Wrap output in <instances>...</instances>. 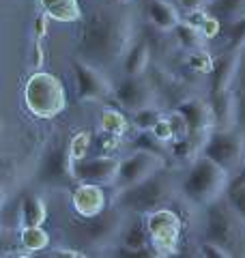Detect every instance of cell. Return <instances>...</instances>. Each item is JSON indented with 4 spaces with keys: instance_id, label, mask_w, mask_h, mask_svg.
I'll return each mask as SVG.
<instances>
[{
    "instance_id": "obj_1",
    "label": "cell",
    "mask_w": 245,
    "mask_h": 258,
    "mask_svg": "<svg viewBox=\"0 0 245 258\" xmlns=\"http://www.w3.org/2000/svg\"><path fill=\"white\" fill-rule=\"evenodd\" d=\"M134 43L132 18L114 9H97L88 15L80 32V56L82 60L103 67L125 58Z\"/></svg>"
},
{
    "instance_id": "obj_2",
    "label": "cell",
    "mask_w": 245,
    "mask_h": 258,
    "mask_svg": "<svg viewBox=\"0 0 245 258\" xmlns=\"http://www.w3.org/2000/svg\"><path fill=\"white\" fill-rule=\"evenodd\" d=\"M230 181L232 174L226 168L215 164L213 159L198 155L192 159L185 176L178 181V191L190 205L204 209L226 198Z\"/></svg>"
},
{
    "instance_id": "obj_3",
    "label": "cell",
    "mask_w": 245,
    "mask_h": 258,
    "mask_svg": "<svg viewBox=\"0 0 245 258\" xmlns=\"http://www.w3.org/2000/svg\"><path fill=\"white\" fill-rule=\"evenodd\" d=\"M174 196H176V185L172 176L166 170H159L153 176H149V179H144L142 183L116 191V207L134 215L138 213L146 215L151 211H157V209L170 207Z\"/></svg>"
},
{
    "instance_id": "obj_4",
    "label": "cell",
    "mask_w": 245,
    "mask_h": 258,
    "mask_svg": "<svg viewBox=\"0 0 245 258\" xmlns=\"http://www.w3.org/2000/svg\"><path fill=\"white\" fill-rule=\"evenodd\" d=\"M24 108L35 118H56L67 108V93L54 74L35 71L24 84Z\"/></svg>"
},
{
    "instance_id": "obj_5",
    "label": "cell",
    "mask_w": 245,
    "mask_h": 258,
    "mask_svg": "<svg viewBox=\"0 0 245 258\" xmlns=\"http://www.w3.org/2000/svg\"><path fill=\"white\" fill-rule=\"evenodd\" d=\"M204 239L224 245L232 256L245 252V220L226 198L204 207Z\"/></svg>"
},
{
    "instance_id": "obj_6",
    "label": "cell",
    "mask_w": 245,
    "mask_h": 258,
    "mask_svg": "<svg viewBox=\"0 0 245 258\" xmlns=\"http://www.w3.org/2000/svg\"><path fill=\"white\" fill-rule=\"evenodd\" d=\"M200 155L213 159L215 164L226 168L232 176L241 170L245 159V132L234 129H213L202 144Z\"/></svg>"
},
{
    "instance_id": "obj_7",
    "label": "cell",
    "mask_w": 245,
    "mask_h": 258,
    "mask_svg": "<svg viewBox=\"0 0 245 258\" xmlns=\"http://www.w3.org/2000/svg\"><path fill=\"white\" fill-rule=\"evenodd\" d=\"M166 168V159L163 155L155 151H146V149H136L134 153H129L120 159V168H118V179L114 183V189H127L132 185L142 183L144 179H149L155 172H159Z\"/></svg>"
},
{
    "instance_id": "obj_8",
    "label": "cell",
    "mask_w": 245,
    "mask_h": 258,
    "mask_svg": "<svg viewBox=\"0 0 245 258\" xmlns=\"http://www.w3.org/2000/svg\"><path fill=\"white\" fill-rule=\"evenodd\" d=\"M146 228L151 235L153 249L157 256H170L176 252V243L181 237V217H178L170 207L157 209L144 215Z\"/></svg>"
},
{
    "instance_id": "obj_9",
    "label": "cell",
    "mask_w": 245,
    "mask_h": 258,
    "mask_svg": "<svg viewBox=\"0 0 245 258\" xmlns=\"http://www.w3.org/2000/svg\"><path fill=\"white\" fill-rule=\"evenodd\" d=\"M125 213L127 211L114 205V209H105L101 215L84 220V224L78 228V235H82L91 247H108L125 230Z\"/></svg>"
},
{
    "instance_id": "obj_10",
    "label": "cell",
    "mask_w": 245,
    "mask_h": 258,
    "mask_svg": "<svg viewBox=\"0 0 245 258\" xmlns=\"http://www.w3.org/2000/svg\"><path fill=\"white\" fill-rule=\"evenodd\" d=\"M73 80H76V93L82 101H103L114 97V86L103 71L82 58H76L71 64Z\"/></svg>"
},
{
    "instance_id": "obj_11",
    "label": "cell",
    "mask_w": 245,
    "mask_h": 258,
    "mask_svg": "<svg viewBox=\"0 0 245 258\" xmlns=\"http://www.w3.org/2000/svg\"><path fill=\"white\" fill-rule=\"evenodd\" d=\"M120 159L112 155H97L73 161V181L76 183H97L103 187H114L118 179Z\"/></svg>"
},
{
    "instance_id": "obj_12",
    "label": "cell",
    "mask_w": 245,
    "mask_h": 258,
    "mask_svg": "<svg viewBox=\"0 0 245 258\" xmlns=\"http://www.w3.org/2000/svg\"><path fill=\"white\" fill-rule=\"evenodd\" d=\"M176 110L187 120V129H190L187 136L198 142L202 151V144L207 140V136L215 129V118H213V110H211L209 99L204 101V99H198V97H187V99L178 103Z\"/></svg>"
},
{
    "instance_id": "obj_13",
    "label": "cell",
    "mask_w": 245,
    "mask_h": 258,
    "mask_svg": "<svg viewBox=\"0 0 245 258\" xmlns=\"http://www.w3.org/2000/svg\"><path fill=\"white\" fill-rule=\"evenodd\" d=\"M114 99L120 103V108L136 112L155 106L157 93H155V86L142 76H125L118 86H114Z\"/></svg>"
},
{
    "instance_id": "obj_14",
    "label": "cell",
    "mask_w": 245,
    "mask_h": 258,
    "mask_svg": "<svg viewBox=\"0 0 245 258\" xmlns=\"http://www.w3.org/2000/svg\"><path fill=\"white\" fill-rule=\"evenodd\" d=\"M71 207L82 220L101 215L108 209L105 187L97 183H78L71 191Z\"/></svg>"
},
{
    "instance_id": "obj_15",
    "label": "cell",
    "mask_w": 245,
    "mask_h": 258,
    "mask_svg": "<svg viewBox=\"0 0 245 258\" xmlns=\"http://www.w3.org/2000/svg\"><path fill=\"white\" fill-rule=\"evenodd\" d=\"M243 52H230L226 50L222 56L215 58L213 71H211V82H209V93H222L230 91L234 86L236 74H239V64H241Z\"/></svg>"
},
{
    "instance_id": "obj_16",
    "label": "cell",
    "mask_w": 245,
    "mask_h": 258,
    "mask_svg": "<svg viewBox=\"0 0 245 258\" xmlns=\"http://www.w3.org/2000/svg\"><path fill=\"white\" fill-rule=\"evenodd\" d=\"M118 254H122V256H157V252L153 249V243H151L146 222H132L125 226Z\"/></svg>"
},
{
    "instance_id": "obj_17",
    "label": "cell",
    "mask_w": 245,
    "mask_h": 258,
    "mask_svg": "<svg viewBox=\"0 0 245 258\" xmlns=\"http://www.w3.org/2000/svg\"><path fill=\"white\" fill-rule=\"evenodd\" d=\"M209 103H211V110H213L217 129L239 127V123H236V97L232 88L222 93H209Z\"/></svg>"
},
{
    "instance_id": "obj_18",
    "label": "cell",
    "mask_w": 245,
    "mask_h": 258,
    "mask_svg": "<svg viewBox=\"0 0 245 258\" xmlns=\"http://www.w3.org/2000/svg\"><path fill=\"white\" fill-rule=\"evenodd\" d=\"M41 174L45 181H73V159L69 155V147H58L50 151V155L41 166Z\"/></svg>"
},
{
    "instance_id": "obj_19",
    "label": "cell",
    "mask_w": 245,
    "mask_h": 258,
    "mask_svg": "<svg viewBox=\"0 0 245 258\" xmlns=\"http://www.w3.org/2000/svg\"><path fill=\"white\" fill-rule=\"evenodd\" d=\"M146 18L161 32H172L176 28V24L181 22V15H178L176 7L170 0H149Z\"/></svg>"
},
{
    "instance_id": "obj_20",
    "label": "cell",
    "mask_w": 245,
    "mask_h": 258,
    "mask_svg": "<svg viewBox=\"0 0 245 258\" xmlns=\"http://www.w3.org/2000/svg\"><path fill=\"white\" fill-rule=\"evenodd\" d=\"M151 62V47L146 39H136L132 47L127 50L125 58H122V71L125 76H142Z\"/></svg>"
},
{
    "instance_id": "obj_21",
    "label": "cell",
    "mask_w": 245,
    "mask_h": 258,
    "mask_svg": "<svg viewBox=\"0 0 245 258\" xmlns=\"http://www.w3.org/2000/svg\"><path fill=\"white\" fill-rule=\"evenodd\" d=\"M41 11H45L52 20L71 24L82 18V9L78 0H39Z\"/></svg>"
},
{
    "instance_id": "obj_22",
    "label": "cell",
    "mask_w": 245,
    "mask_h": 258,
    "mask_svg": "<svg viewBox=\"0 0 245 258\" xmlns=\"http://www.w3.org/2000/svg\"><path fill=\"white\" fill-rule=\"evenodd\" d=\"M172 35L176 39V43L183 47V50L190 54V52H196V50H204V43H207V37L202 35V30L198 26H194L192 22H178L176 28L172 30Z\"/></svg>"
},
{
    "instance_id": "obj_23",
    "label": "cell",
    "mask_w": 245,
    "mask_h": 258,
    "mask_svg": "<svg viewBox=\"0 0 245 258\" xmlns=\"http://www.w3.org/2000/svg\"><path fill=\"white\" fill-rule=\"evenodd\" d=\"M47 220V207L39 196H26L20 207V224L22 226H43Z\"/></svg>"
},
{
    "instance_id": "obj_24",
    "label": "cell",
    "mask_w": 245,
    "mask_h": 258,
    "mask_svg": "<svg viewBox=\"0 0 245 258\" xmlns=\"http://www.w3.org/2000/svg\"><path fill=\"white\" fill-rule=\"evenodd\" d=\"M20 245L26 252H43V249L50 247V235L41 226H22Z\"/></svg>"
},
{
    "instance_id": "obj_25",
    "label": "cell",
    "mask_w": 245,
    "mask_h": 258,
    "mask_svg": "<svg viewBox=\"0 0 245 258\" xmlns=\"http://www.w3.org/2000/svg\"><path fill=\"white\" fill-rule=\"evenodd\" d=\"M207 9L222 24H228L245 15V0H213V3H209Z\"/></svg>"
},
{
    "instance_id": "obj_26",
    "label": "cell",
    "mask_w": 245,
    "mask_h": 258,
    "mask_svg": "<svg viewBox=\"0 0 245 258\" xmlns=\"http://www.w3.org/2000/svg\"><path fill=\"white\" fill-rule=\"evenodd\" d=\"M222 35L226 37V50L245 52V15L228 24H222Z\"/></svg>"
},
{
    "instance_id": "obj_27",
    "label": "cell",
    "mask_w": 245,
    "mask_h": 258,
    "mask_svg": "<svg viewBox=\"0 0 245 258\" xmlns=\"http://www.w3.org/2000/svg\"><path fill=\"white\" fill-rule=\"evenodd\" d=\"M187 22H192L194 26H198L207 39H213L217 35H222V22H219L213 13H209V9L190 11V15H187Z\"/></svg>"
},
{
    "instance_id": "obj_28",
    "label": "cell",
    "mask_w": 245,
    "mask_h": 258,
    "mask_svg": "<svg viewBox=\"0 0 245 258\" xmlns=\"http://www.w3.org/2000/svg\"><path fill=\"white\" fill-rule=\"evenodd\" d=\"M232 91H234V97H236V123H239V129L245 132V52L241 56L239 74H236Z\"/></svg>"
},
{
    "instance_id": "obj_29",
    "label": "cell",
    "mask_w": 245,
    "mask_h": 258,
    "mask_svg": "<svg viewBox=\"0 0 245 258\" xmlns=\"http://www.w3.org/2000/svg\"><path fill=\"white\" fill-rule=\"evenodd\" d=\"M99 132H108L122 138L127 132V118L120 114V110H103L99 116Z\"/></svg>"
},
{
    "instance_id": "obj_30",
    "label": "cell",
    "mask_w": 245,
    "mask_h": 258,
    "mask_svg": "<svg viewBox=\"0 0 245 258\" xmlns=\"http://www.w3.org/2000/svg\"><path fill=\"white\" fill-rule=\"evenodd\" d=\"M91 140H93V136L91 132H86V129H80V132H76L71 136V140H69V155L73 161H78V159H84L88 155V149H91Z\"/></svg>"
},
{
    "instance_id": "obj_31",
    "label": "cell",
    "mask_w": 245,
    "mask_h": 258,
    "mask_svg": "<svg viewBox=\"0 0 245 258\" xmlns=\"http://www.w3.org/2000/svg\"><path fill=\"white\" fill-rule=\"evenodd\" d=\"M163 116V112L159 108H142L134 112V125L138 127V132H151V129L159 123V118Z\"/></svg>"
},
{
    "instance_id": "obj_32",
    "label": "cell",
    "mask_w": 245,
    "mask_h": 258,
    "mask_svg": "<svg viewBox=\"0 0 245 258\" xmlns=\"http://www.w3.org/2000/svg\"><path fill=\"white\" fill-rule=\"evenodd\" d=\"M187 64H190V69L198 71V74H211L215 58L211 54H207V50H196L187 54Z\"/></svg>"
},
{
    "instance_id": "obj_33",
    "label": "cell",
    "mask_w": 245,
    "mask_h": 258,
    "mask_svg": "<svg viewBox=\"0 0 245 258\" xmlns=\"http://www.w3.org/2000/svg\"><path fill=\"white\" fill-rule=\"evenodd\" d=\"M226 200L245 220V185H230V187H228V194H226Z\"/></svg>"
},
{
    "instance_id": "obj_34",
    "label": "cell",
    "mask_w": 245,
    "mask_h": 258,
    "mask_svg": "<svg viewBox=\"0 0 245 258\" xmlns=\"http://www.w3.org/2000/svg\"><path fill=\"white\" fill-rule=\"evenodd\" d=\"M50 15H47L45 11H41L35 22H32V41H39L43 43V39L47 37V32H50Z\"/></svg>"
},
{
    "instance_id": "obj_35",
    "label": "cell",
    "mask_w": 245,
    "mask_h": 258,
    "mask_svg": "<svg viewBox=\"0 0 245 258\" xmlns=\"http://www.w3.org/2000/svg\"><path fill=\"white\" fill-rule=\"evenodd\" d=\"M200 254L209 256V258H228V256H232L230 249H226L224 245H219V243H215V241H211V239H204L200 243Z\"/></svg>"
},
{
    "instance_id": "obj_36",
    "label": "cell",
    "mask_w": 245,
    "mask_h": 258,
    "mask_svg": "<svg viewBox=\"0 0 245 258\" xmlns=\"http://www.w3.org/2000/svg\"><path fill=\"white\" fill-rule=\"evenodd\" d=\"M151 134L155 136L157 140H161L163 144L166 142H170V140H174V132H172V125H170V120H168V116L163 114L161 118H159V123L155 125L153 129H151Z\"/></svg>"
},
{
    "instance_id": "obj_37",
    "label": "cell",
    "mask_w": 245,
    "mask_h": 258,
    "mask_svg": "<svg viewBox=\"0 0 245 258\" xmlns=\"http://www.w3.org/2000/svg\"><path fill=\"white\" fill-rule=\"evenodd\" d=\"M45 60V52H43V43H39V41H32V56H30V64H32V69L39 71L41 69V64H43Z\"/></svg>"
},
{
    "instance_id": "obj_38",
    "label": "cell",
    "mask_w": 245,
    "mask_h": 258,
    "mask_svg": "<svg viewBox=\"0 0 245 258\" xmlns=\"http://www.w3.org/2000/svg\"><path fill=\"white\" fill-rule=\"evenodd\" d=\"M187 11H196V9H207L209 7V0H178Z\"/></svg>"
},
{
    "instance_id": "obj_39",
    "label": "cell",
    "mask_w": 245,
    "mask_h": 258,
    "mask_svg": "<svg viewBox=\"0 0 245 258\" xmlns=\"http://www.w3.org/2000/svg\"><path fill=\"white\" fill-rule=\"evenodd\" d=\"M50 256H84L82 252H78V249H65V247H56V249H50Z\"/></svg>"
},
{
    "instance_id": "obj_40",
    "label": "cell",
    "mask_w": 245,
    "mask_h": 258,
    "mask_svg": "<svg viewBox=\"0 0 245 258\" xmlns=\"http://www.w3.org/2000/svg\"><path fill=\"white\" fill-rule=\"evenodd\" d=\"M230 185H245V159H243V166H241V170H239V172H236V174L232 176Z\"/></svg>"
},
{
    "instance_id": "obj_41",
    "label": "cell",
    "mask_w": 245,
    "mask_h": 258,
    "mask_svg": "<svg viewBox=\"0 0 245 258\" xmlns=\"http://www.w3.org/2000/svg\"><path fill=\"white\" fill-rule=\"evenodd\" d=\"M116 3H120V5H127V3H132V0H116Z\"/></svg>"
},
{
    "instance_id": "obj_42",
    "label": "cell",
    "mask_w": 245,
    "mask_h": 258,
    "mask_svg": "<svg viewBox=\"0 0 245 258\" xmlns=\"http://www.w3.org/2000/svg\"><path fill=\"white\" fill-rule=\"evenodd\" d=\"M209 3H213V0H209Z\"/></svg>"
}]
</instances>
